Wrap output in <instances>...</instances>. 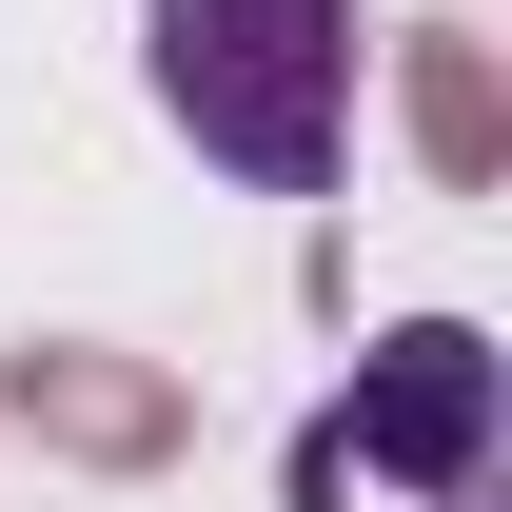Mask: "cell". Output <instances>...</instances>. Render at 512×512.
<instances>
[{
	"label": "cell",
	"mask_w": 512,
	"mask_h": 512,
	"mask_svg": "<svg viewBox=\"0 0 512 512\" xmlns=\"http://www.w3.org/2000/svg\"><path fill=\"white\" fill-rule=\"evenodd\" d=\"M158 119L256 197H335V138H355L335 0H158Z\"/></svg>",
	"instance_id": "1"
},
{
	"label": "cell",
	"mask_w": 512,
	"mask_h": 512,
	"mask_svg": "<svg viewBox=\"0 0 512 512\" xmlns=\"http://www.w3.org/2000/svg\"><path fill=\"white\" fill-rule=\"evenodd\" d=\"M453 434H473V335H394V453L453 473Z\"/></svg>",
	"instance_id": "2"
}]
</instances>
